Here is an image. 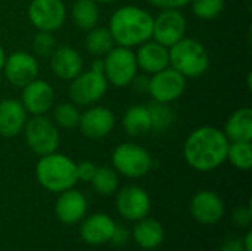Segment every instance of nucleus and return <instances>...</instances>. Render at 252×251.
<instances>
[{
	"label": "nucleus",
	"instance_id": "nucleus-1",
	"mask_svg": "<svg viewBox=\"0 0 252 251\" xmlns=\"http://www.w3.org/2000/svg\"><path fill=\"white\" fill-rule=\"evenodd\" d=\"M229 139L214 126H201L190 132L183 145L186 163L196 172H213L227 161Z\"/></svg>",
	"mask_w": 252,
	"mask_h": 251
},
{
	"label": "nucleus",
	"instance_id": "nucleus-2",
	"mask_svg": "<svg viewBox=\"0 0 252 251\" xmlns=\"http://www.w3.org/2000/svg\"><path fill=\"white\" fill-rule=\"evenodd\" d=\"M154 16L140 6H121L109 18L108 30L117 46L134 49L152 38Z\"/></svg>",
	"mask_w": 252,
	"mask_h": 251
},
{
	"label": "nucleus",
	"instance_id": "nucleus-3",
	"mask_svg": "<svg viewBox=\"0 0 252 251\" xmlns=\"http://www.w3.org/2000/svg\"><path fill=\"white\" fill-rule=\"evenodd\" d=\"M75 161L61 152H52L40 157L35 166L37 182L49 192L61 194L74 188L78 182Z\"/></svg>",
	"mask_w": 252,
	"mask_h": 251
},
{
	"label": "nucleus",
	"instance_id": "nucleus-4",
	"mask_svg": "<svg viewBox=\"0 0 252 251\" xmlns=\"http://www.w3.org/2000/svg\"><path fill=\"white\" fill-rule=\"evenodd\" d=\"M168 53L170 67L185 78H198L204 75L210 67L207 47L195 38L183 37L180 41L168 47Z\"/></svg>",
	"mask_w": 252,
	"mask_h": 251
},
{
	"label": "nucleus",
	"instance_id": "nucleus-5",
	"mask_svg": "<svg viewBox=\"0 0 252 251\" xmlns=\"http://www.w3.org/2000/svg\"><path fill=\"white\" fill-rule=\"evenodd\" d=\"M27 146L38 157L56 152L61 143L59 127L52 118L44 115H32L27 120L22 130Z\"/></svg>",
	"mask_w": 252,
	"mask_h": 251
},
{
	"label": "nucleus",
	"instance_id": "nucleus-6",
	"mask_svg": "<svg viewBox=\"0 0 252 251\" xmlns=\"http://www.w3.org/2000/svg\"><path fill=\"white\" fill-rule=\"evenodd\" d=\"M112 167L118 175H123L124 178L130 179H139L146 176L152 167H154V160L151 152L131 142L120 143L114 152H112Z\"/></svg>",
	"mask_w": 252,
	"mask_h": 251
},
{
	"label": "nucleus",
	"instance_id": "nucleus-7",
	"mask_svg": "<svg viewBox=\"0 0 252 251\" xmlns=\"http://www.w3.org/2000/svg\"><path fill=\"white\" fill-rule=\"evenodd\" d=\"M139 67L133 49L114 46L103 56V74L114 87L130 86L137 75Z\"/></svg>",
	"mask_w": 252,
	"mask_h": 251
},
{
	"label": "nucleus",
	"instance_id": "nucleus-8",
	"mask_svg": "<svg viewBox=\"0 0 252 251\" xmlns=\"http://www.w3.org/2000/svg\"><path fill=\"white\" fill-rule=\"evenodd\" d=\"M108 80L102 71L93 68L81 71L75 78L69 81L68 95L72 104L77 107H90L97 104L108 92Z\"/></svg>",
	"mask_w": 252,
	"mask_h": 251
},
{
	"label": "nucleus",
	"instance_id": "nucleus-9",
	"mask_svg": "<svg viewBox=\"0 0 252 251\" xmlns=\"http://www.w3.org/2000/svg\"><path fill=\"white\" fill-rule=\"evenodd\" d=\"M27 13L37 31L49 33L61 30L68 15L63 0H31Z\"/></svg>",
	"mask_w": 252,
	"mask_h": 251
},
{
	"label": "nucleus",
	"instance_id": "nucleus-10",
	"mask_svg": "<svg viewBox=\"0 0 252 251\" xmlns=\"http://www.w3.org/2000/svg\"><path fill=\"white\" fill-rule=\"evenodd\" d=\"M188 21L179 9L161 10L152 24V40L165 47H171L183 37H186Z\"/></svg>",
	"mask_w": 252,
	"mask_h": 251
},
{
	"label": "nucleus",
	"instance_id": "nucleus-11",
	"mask_svg": "<svg viewBox=\"0 0 252 251\" xmlns=\"http://www.w3.org/2000/svg\"><path fill=\"white\" fill-rule=\"evenodd\" d=\"M186 80L174 68L167 67L151 75L148 81V93L155 102L171 104L177 101L186 90Z\"/></svg>",
	"mask_w": 252,
	"mask_h": 251
},
{
	"label": "nucleus",
	"instance_id": "nucleus-12",
	"mask_svg": "<svg viewBox=\"0 0 252 251\" xmlns=\"http://www.w3.org/2000/svg\"><path fill=\"white\" fill-rule=\"evenodd\" d=\"M115 206L121 217L137 222L149 215L152 204L149 194L143 188L137 185H128L117 192Z\"/></svg>",
	"mask_w": 252,
	"mask_h": 251
},
{
	"label": "nucleus",
	"instance_id": "nucleus-13",
	"mask_svg": "<svg viewBox=\"0 0 252 251\" xmlns=\"http://www.w3.org/2000/svg\"><path fill=\"white\" fill-rule=\"evenodd\" d=\"M1 72L6 80L18 89H22L38 75V61L28 52H13L6 56Z\"/></svg>",
	"mask_w": 252,
	"mask_h": 251
},
{
	"label": "nucleus",
	"instance_id": "nucleus-14",
	"mask_svg": "<svg viewBox=\"0 0 252 251\" xmlns=\"http://www.w3.org/2000/svg\"><path fill=\"white\" fill-rule=\"evenodd\" d=\"M77 127L89 139H103L114 130L115 115L109 108L94 104L80 114Z\"/></svg>",
	"mask_w": 252,
	"mask_h": 251
},
{
	"label": "nucleus",
	"instance_id": "nucleus-15",
	"mask_svg": "<svg viewBox=\"0 0 252 251\" xmlns=\"http://www.w3.org/2000/svg\"><path fill=\"white\" fill-rule=\"evenodd\" d=\"M21 104L31 115L47 114L55 104V89L47 80L35 78L22 87Z\"/></svg>",
	"mask_w": 252,
	"mask_h": 251
},
{
	"label": "nucleus",
	"instance_id": "nucleus-16",
	"mask_svg": "<svg viewBox=\"0 0 252 251\" xmlns=\"http://www.w3.org/2000/svg\"><path fill=\"white\" fill-rule=\"evenodd\" d=\"M190 213L193 219L202 225H216L224 217L226 207L220 195L204 189L192 197Z\"/></svg>",
	"mask_w": 252,
	"mask_h": 251
},
{
	"label": "nucleus",
	"instance_id": "nucleus-17",
	"mask_svg": "<svg viewBox=\"0 0 252 251\" xmlns=\"http://www.w3.org/2000/svg\"><path fill=\"white\" fill-rule=\"evenodd\" d=\"M87 198L83 192L69 188L59 194L55 203V215L63 225H75L87 215Z\"/></svg>",
	"mask_w": 252,
	"mask_h": 251
},
{
	"label": "nucleus",
	"instance_id": "nucleus-18",
	"mask_svg": "<svg viewBox=\"0 0 252 251\" xmlns=\"http://www.w3.org/2000/svg\"><path fill=\"white\" fill-rule=\"evenodd\" d=\"M50 70L58 78L71 81L84 70V62L80 52L74 47L58 46L50 55Z\"/></svg>",
	"mask_w": 252,
	"mask_h": 251
},
{
	"label": "nucleus",
	"instance_id": "nucleus-19",
	"mask_svg": "<svg viewBox=\"0 0 252 251\" xmlns=\"http://www.w3.org/2000/svg\"><path fill=\"white\" fill-rule=\"evenodd\" d=\"M115 225V220L105 213H96L89 217H84L80 226L81 240L90 246L106 244L111 241Z\"/></svg>",
	"mask_w": 252,
	"mask_h": 251
},
{
	"label": "nucleus",
	"instance_id": "nucleus-20",
	"mask_svg": "<svg viewBox=\"0 0 252 251\" xmlns=\"http://www.w3.org/2000/svg\"><path fill=\"white\" fill-rule=\"evenodd\" d=\"M137 67L145 74H155L167 67H170V53L168 47L159 44L155 40H148L137 46V50L134 52Z\"/></svg>",
	"mask_w": 252,
	"mask_h": 251
},
{
	"label": "nucleus",
	"instance_id": "nucleus-21",
	"mask_svg": "<svg viewBox=\"0 0 252 251\" xmlns=\"http://www.w3.org/2000/svg\"><path fill=\"white\" fill-rule=\"evenodd\" d=\"M28 112L22 107L21 101L4 99L0 101V136L15 138L22 133Z\"/></svg>",
	"mask_w": 252,
	"mask_h": 251
},
{
	"label": "nucleus",
	"instance_id": "nucleus-22",
	"mask_svg": "<svg viewBox=\"0 0 252 251\" xmlns=\"http://www.w3.org/2000/svg\"><path fill=\"white\" fill-rule=\"evenodd\" d=\"M229 142H251L252 109L248 107L239 108L227 118L223 129Z\"/></svg>",
	"mask_w": 252,
	"mask_h": 251
},
{
	"label": "nucleus",
	"instance_id": "nucleus-23",
	"mask_svg": "<svg viewBox=\"0 0 252 251\" xmlns=\"http://www.w3.org/2000/svg\"><path fill=\"white\" fill-rule=\"evenodd\" d=\"M164 228L162 225L152 219V217H143L136 222L133 229V238L136 244L143 250H154L158 249L164 241Z\"/></svg>",
	"mask_w": 252,
	"mask_h": 251
},
{
	"label": "nucleus",
	"instance_id": "nucleus-24",
	"mask_svg": "<svg viewBox=\"0 0 252 251\" xmlns=\"http://www.w3.org/2000/svg\"><path fill=\"white\" fill-rule=\"evenodd\" d=\"M123 127L128 136L140 138L152 132L151 115L146 105H131L123 115Z\"/></svg>",
	"mask_w": 252,
	"mask_h": 251
},
{
	"label": "nucleus",
	"instance_id": "nucleus-25",
	"mask_svg": "<svg viewBox=\"0 0 252 251\" xmlns=\"http://www.w3.org/2000/svg\"><path fill=\"white\" fill-rule=\"evenodd\" d=\"M71 18L80 30L89 31L99 24V4L94 0H75L71 7Z\"/></svg>",
	"mask_w": 252,
	"mask_h": 251
},
{
	"label": "nucleus",
	"instance_id": "nucleus-26",
	"mask_svg": "<svg viewBox=\"0 0 252 251\" xmlns=\"http://www.w3.org/2000/svg\"><path fill=\"white\" fill-rule=\"evenodd\" d=\"M86 33H87V36L84 40V47L90 55H93L96 58H103L115 46V41H114L108 27L96 25L94 28L86 31Z\"/></svg>",
	"mask_w": 252,
	"mask_h": 251
},
{
	"label": "nucleus",
	"instance_id": "nucleus-27",
	"mask_svg": "<svg viewBox=\"0 0 252 251\" xmlns=\"http://www.w3.org/2000/svg\"><path fill=\"white\" fill-rule=\"evenodd\" d=\"M90 183H92L96 194L108 197V195H112L118 191L120 178H118V173L114 170V167L102 166V167L96 169V173L92 178Z\"/></svg>",
	"mask_w": 252,
	"mask_h": 251
},
{
	"label": "nucleus",
	"instance_id": "nucleus-28",
	"mask_svg": "<svg viewBox=\"0 0 252 251\" xmlns=\"http://www.w3.org/2000/svg\"><path fill=\"white\" fill-rule=\"evenodd\" d=\"M149 109V115H151V124H152V130L157 132H164L167 130L176 120V114L173 111V108L170 107V104H162V102H155L152 101L149 105H146Z\"/></svg>",
	"mask_w": 252,
	"mask_h": 251
},
{
	"label": "nucleus",
	"instance_id": "nucleus-29",
	"mask_svg": "<svg viewBox=\"0 0 252 251\" xmlns=\"http://www.w3.org/2000/svg\"><path fill=\"white\" fill-rule=\"evenodd\" d=\"M227 161L233 167L242 172H248L252 167V143L251 142H230L227 151Z\"/></svg>",
	"mask_w": 252,
	"mask_h": 251
},
{
	"label": "nucleus",
	"instance_id": "nucleus-30",
	"mask_svg": "<svg viewBox=\"0 0 252 251\" xmlns=\"http://www.w3.org/2000/svg\"><path fill=\"white\" fill-rule=\"evenodd\" d=\"M80 111L72 102H62L53 108L52 120L61 129H75L80 120Z\"/></svg>",
	"mask_w": 252,
	"mask_h": 251
},
{
	"label": "nucleus",
	"instance_id": "nucleus-31",
	"mask_svg": "<svg viewBox=\"0 0 252 251\" xmlns=\"http://www.w3.org/2000/svg\"><path fill=\"white\" fill-rule=\"evenodd\" d=\"M190 4L195 16L204 21L216 19L224 10V0H192Z\"/></svg>",
	"mask_w": 252,
	"mask_h": 251
},
{
	"label": "nucleus",
	"instance_id": "nucleus-32",
	"mask_svg": "<svg viewBox=\"0 0 252 251\" xmlns=\"http://www.w3.org/2000/svg\"><path fill=\"white\" fill-rule=\"evenodd\" d=\"M58 47L56 38L53 33L49 31H37L32 38V49L34 53L40 58H50V55Z\"/></svg>",
	"mask_w": 252,
	"mask_h": 251
},
{
	"label": "nucleus",
	"instance_id": "nucleus-33",
	"mask_svg": "<svg viewBox=\"0 0 252 251\" xmlns=\"http://www.w3.org/2000/svg\"><path fill=\"white\" fill-rule=\"evenodd\" d=\"M232 220L236 226L239 228H245L250 226L252 220V210L251 206H241L238 209L233 210L232 213Z\"/></svg>",
	"mask_w": 252,
	"mask_h": 251
},
{
	"label": "nucleus",
	"instance_id": "nucleus-34",
	"mask_svg": "<svg viewBox=\"0 0 252 251\" xmlns=\"http://www.w3.org/2000/svg\"><path fill=\"white\" fill-rule=\"evenodd\" d=\"M96 169H97V166L93 161H89V160H84L81 163H77L75 164L77 179L81 180V182H90L92 178L96 173Z\"/></svg>",
	"mask_w": 252,
	"mask_h": 251
},
{
	"label": "nucleus",
	"instance_id": "nucleus-35",
	"mask_svg": "<svg viewBox=\"0 0 252 251\" xmlns=\"http://www.w3.org/2000/svg\"><path fill=\"white\" fill-rule=\"evenodd\" d=\"M154 7L159 9V10H165V9H182L188 4H190L192 0H148Z\"/></svg>",
	"mask_w": 252,
	"mask_h": 251
},
{
	"label": "nucleus",
	"instance_id": "nucleus-36",
	"mask_svg": "<svg viewBox=\"0 0 252 251\" xmlns=\"http://www.w3.org/2000/svg\"><path fill=\"white\" fill-rule=\"evenodd\" d=\"M130 240V232L126 226H121V225H115V229H114V234L111 237V241L114 246H126Z\"/></svg>",
	"mask_w": 252,
	"mask_h": 251
},
{
	"label": "nucleus",
	"instance_id": "nucleus-37",
	"mask_svg": "<svg viewBox=\"0 0 252 251\" xmlns=\"http://www.w3.org/2000/svg\"><path fill=\"white\" fill-rule=\"evenodd\" d=\"M220 251H245L244 250V244H242V240L241 238H227L223 244H221V249Z\"/></svg>",
	"mask_w": 252,
	"mask_h": 251
},
{
	"label": "nucleus",
	"instance_id": "nucleus-38",
	"mask_svg": "<svg viewBox=\"0 0 252 251\" xmlns=\"http://www.w3.org/2000/svg\"><path fill=\"white\" fill-rule=\"evenodd\" d=\"M148 81H149V78H145V77H139V75H136L134 77V80L131 81V84L134 86V89L136 90H139V92H148Z\"/></svg>",
	"mask_w": 252,
	"mask_h": 251
},
{
	"label": "nucleus",
	"instance_id": "nucleus-39",
	"mask_svg": "<svg viewBox=\"0 0 252 251\" xmlns=\"http://www.w3.org/2000/svg\"><path fill=\"white\" fill-rule=\"evenodd\" d=\"M242 244H244V250L245 251H252V232H247L245 238L242 240Z\"/></svg>",
	"mask_w": 252,
	"mask_h": 251
},
{
	"label": "nucleus",
	"instance_id": "nucleus-40",
	"mask_svg": "<svg viewBox=\"0 0 252 251\" xmlns=\"http://www.w3.org/2000/svg\"><path fill=\"white\" fill-rule=\"evenodd\" d=\"M4 61H6V53H4V49H3V46L0 44V72H1V70H3Z\"/></svg>",
	"mask_w": 252,
	"mask_h": 251
},
{
	"label": "nucleus",
	"instance_id": "nucleus-41",
	"mask_svg": "<svg viewBox=\"0 0 252 251\" xmlns=\"http://www.w3.org/2000/svg\"><path fill=\"white\" fill-rule=\"evenodd\" d=\"M97 4H109V3H114V1H117V0H94Z\"/></svg>",
	"mask_w": 252,
	"mask_h": 251
}]
</instances>
